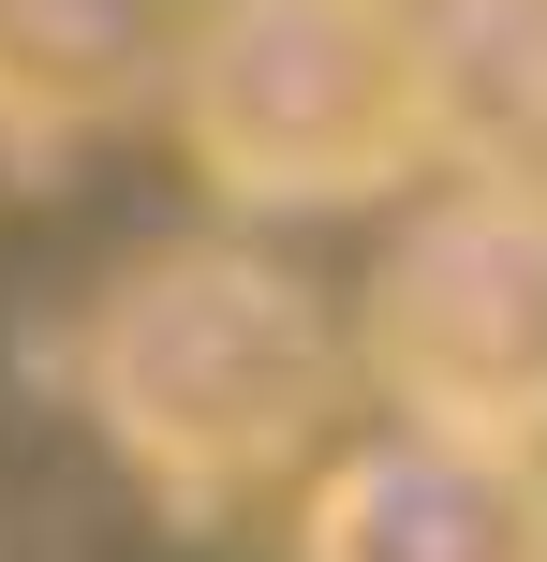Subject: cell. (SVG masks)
<instances>
[{"label": "cell", "instance_id": "obj_1", "mask_svg": "<svg viewBox=\"0 0 547 562\" xmlns=\"http://www.w3.org/2000/svg\"><path fill=\"white\" fill-rule=\"evenodd\" d=\"M355 385L341 311L296 267L237 252V237H178V252H134L89 296L75 326V400L148 488L178 504H237V488H282L296 459L326 445Z\"/></svg>", "mask_w": 547, "mask_h": 562}, {"label": "cell", "instance_id": "obj_2", "mask_svg": "<svg viewBox=\"0 0 547 562\" xmlns=\"http://www.w3.org/2000/svg\"><path fill=\"white\" fill-rule=\"evenodd\" d=\"M163 119L223 207H371L430 164L414 0H207Z\"/></svg>", "mask_w": 547, "mask_h": 562}, {"label": "cell", "instance_id": "obj_3", "mask_svg": "<svg viewBox=\"0 0 547 562\" xmlns=\"http://www.w3.org/2000/svg\"><path fill=\"white\" fill-rule=\"evenodd\" d=\"M355 370L400 400V429L547 459V207L474 193V178L400 207L355 296Z\"/></svg>", "mask_w": 547, "mask_h": 562}, {"label": "cell", "instance_id": "obj_4", "mask_svg": "<svg viewBox=\"0 0 547 562\" xmlns=\"http://www.w3.org/2000/svg\"><path fill=\"white\" fill-rule=\"evenodd\" d=\"M296 562H547V459L385 415L311 474Z\"/></svg>", "mask_w": 547, "mask_h": 562}, {"label": "cell", "instance_id": "obj_5", "mask_svg": "<svg viewBox=\"0 0 547 562\" xmlns=\"http://www.w3.org/2000/svg\"><path fill=\"white\" fill-rule=\"evenodd\" d=\"M207 0H0V148L15 134H118L178 104Z\"/></svg>", "mask_w": 547, "mask_h": 562}, {"label": "cell", "instance_id": "obj_6", "mask_svg": "<svg viewBox=\"0 0 547 562\" xmlns=\"http://www.w3.org/2000/svg\"><path fill=\"white\" fill-rule=\"evenodd\" d=\"M414 119L474 193L547 207V0H414Z\"/></svg>", "mask_w": 547, "mask_h": 562}]
</instances>
